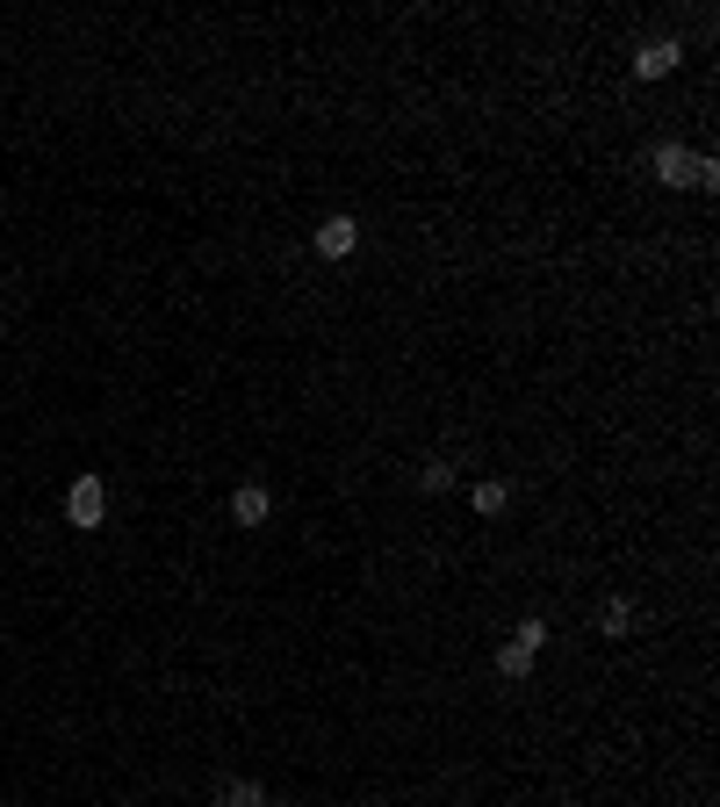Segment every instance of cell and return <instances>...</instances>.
I'll use <instances>...</instances> for the list:
<instances>
[{
    "label": "cell",
    "mask_w": 720,
    "mask_h": 807,
    "mask_svg": "<svg viewBox=\"0 0 720 807\" xmlns=\"http://www.w3.org/2000/svg\"><path fill=\"white\" fill-rule=\"evenodd\" d=\"M231 519H239V527H267V519H275V491H267V483H239V491H231Z\"/></svg>",
    "instance_id": "cell-2"
},
{
    "label": "cell",
    "mask_w": 720,
    "mask_h": 807,
    "mask_svg": "<svg viewBox=\"0 0 720 807\" xmlns=\"http://www.w3.org/2000/svg\"><path fill=\"white\" fill-rule=\"evenodd\" d=\"M504 505H512V491H504L498 476H483V483H476V512H483V519H498Z\"/></svg>",
    "instance_id": "cell-7"
},
{
    "label": "cell",
    "mask_w": 720,
    "mask_h": 807,
    "mask_svg": "<svg viewBox=\"0 0 720 807\" xmlns=\"http://www.w3.org/2000/svg\"><path fill=\"white\" fill-rule=\"evenodd\" d=\"M267 807H281V800H267Z\"/></svg>",
    "instance_id": "cell-12"
},
{
    "label": "cell",
    "mask_w": 720,
    "mask_h": 807,
    "mask_svg": "<svg viewBox=\"0 0 720 807\" xmlns=\"http://www.w3.org/2000/svg\"><path fill=\"white\" fill-rule=\"evenodd\" d=\"M512 642H526V649L541 656V642H548V620H519V627H512Z\"/></svg>",
    "instance_id": "cell-10"
},
{
    "label": "cell",
    "mask_w": 720,
    "mask_h": 807,
    "mask_svg": "<svg viewBox=\"0 0 720 807\" xmlns=\"http://www.w3.org/2000/svg\"><path fill=\"white\" fill-rule=\"evenodd\" d=\"M310 245H317L325 260H346V253L360 245V223H353V217H325L317 231H310Z\"/></svg>",
    "instance_id": "cell-4"
},
{
    "label": "cell",
    "mask_w": 720,
    "mask_h": 807,
    "mask_svg": "<svg viewBox=\"0 0 720 807\" xmlns=\"http://www.w3.org/2000/svg\"><path fill=\"white\" fill-rule=\"evenodd\" d=\"M692 173H699V152H685V145H655V181H663V188H692Z\"/></svg>",
    "instance_id": "cell-5"
},
{
    "label": "cell",
    "mask_w": 720,
    "mask_h": 807,
    "mask_svg": "<svg viewBox=\"0 0 720 807\" xmlns=\"http://www.w3.org/2000/svg\"><path fill=\"white\" fill-rule=\"evenodd\" d=\"M599 627H605V635H627V627H635V606H627V599H613V606H605V613H599Z\"/></svg>",
    "instance_id": "cell-9"
},
{
    "label": "cell",
    "mask_w": 720,
    "mask_h": 807,
    "mask_svg": "<svg viewBox=\"0 0 720 807\" xmlns=\"http://www.w3.org/2000/svg\"><path fill=\"white\" fill-rule=\"evenodd\" d=\"M418 483H426V491H446V483H454V462H426V469H418Z\"/></svg>",
    "instance_id": "cell-11"
},
{
    "label": "cell",
    "mask_w": 720,
    "mask_h": 807,
    "mask_svg": "<svg viewBox=\"0 0 720 807\" xmlns=\"http://www.w3.org/2000/svg\"><path fill=\"white\" fill-rule=\"evenodd\" d=\"M677 58H685V44H677V36H655V44H641V51H635V72H641V80H670Z\"/></svg>",
    "instance_id": "cell-3"
},
{
    "label": "cell",
    "mask_w": 720,
    "mask_h": 807,
    "mask_svg": "<svg viewBox=\"0 0 720 807\" xmlns=\"http://www.w3.org/2000/svg\"><path fill=\"white\" fill-rule=\"evenodd\" d=\"M66 519H72L80 533H94V527L108 519V483H102V476H80V483L66 491Z\"/></svg>",
    "instance_id": "cell-1"
},
{
    "label": "cell",
    "mask_w": 720,
    "mask_h": 807,
    "mask_svg": "<svg viewBox=\"0 0 720 807\" xmlns=\"http://www.w3.org/2000/svg\"><path fill=\"white\" fill-rule=\"evenodd\" d=\"M498 670H504V678H526V670H533V649H526V642H504V649H498Z\"/></svg>",
    "instance_id": "cell-8"
},
{
    "label": "cell",
    "mask_w": 720,
    "mask_h": 807,
    "mask_svg": "<svg viewBox=\"0 0 720 807\" xmlns=\"http://www.w3.org/2000/svg\"><path fill=\"white\" fill-rule=\"evenodd\" d=\"M217 807H267V786H259V779H231V786L217 793Z\"/></svg>",
    "instance_id": "cell-6"
}]
</instances>
